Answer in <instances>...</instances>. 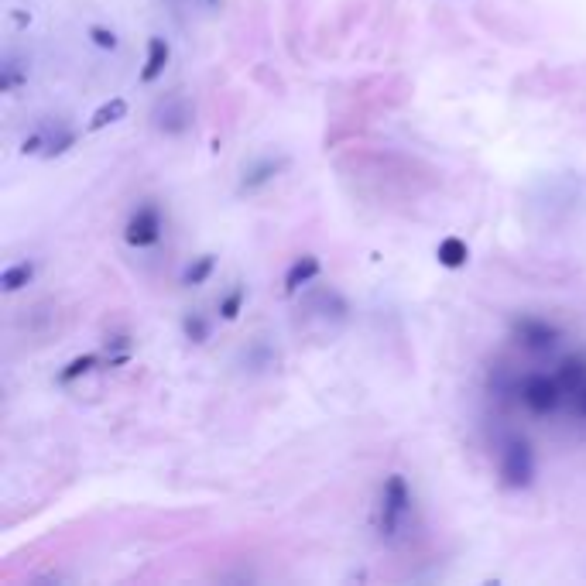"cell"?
<instances>
[{"label": "cell", "mask_w": 586, "mask_h": 586, "mask_svg": "<svg viewBox=\"0 0 586 586\" xmlns=\"http://www.w3.org/2000/svg\"><path fill=\"white\" fill-rule=\"evenodd\" d=\"M412 508L415 501L408 491V480L401 473H391L381 484V497H377V535L384 542H398L412 521Z\"/></svg>", "instance_id": "6da1fadb"}, {"label": "cell", "mask_w": 586, "mask_h": 586, "mask_svg": "<svg viewBox=\"0 0 586 586\" xmlns=\"http://www.w3.org/2000/svg\"><path fill=\"white\" fill-rule=\"evenodd\" d=\"M497 473H501V484L508 487V491H528V487L535 484V449L528 439H508L501 449V463H497Z\"/></svg>", "instance_id": "7a4b0ae2"}, {"label": "cell", "mask_w": 586, "mask_h": 586, "mask_svg": "<svg viewBox=\"0 0 586 586\" xmlns=\"http://www.w3.org/2000/svg\"><path fill=\"white\" fill-rule=\"evenodd\" d=\"M518 398L532 415H552V412H559L566 391H563V384H559L556 374L549 377V374L535 371V374H525L518 381Z\"/></svg>", "instance_id": "3957f363"}, {"label": "cell", "mask_w": 586, "mask_h": 586, "mask_svg": "<svg viewBox=\"0 0 586 586\" xmlns=\"http://www.w3.org/2000/svg\"><path fill=\"white\" fill-rule=\"evenodd\" d=\"M511 336L521 343L525 350L532 353H549L556 350V343L563 340V329L556 323H549V319H539V316H521L511 323Z\"/></svg>", "instance_id": "277c9868"}, {"label": "cell", "mask_w": 586, "mask_h": 586, "mask_svg": "<svg viewBox=\"0 0 586 586\" xmlns=\"http://www.w3.org/2000/svg\"><path fill=\"white\" fill-rule=\"evenodd\" d=\"M162 230H165L162 210H158L155 203H144V206H138V210L131 213V220H127L124 240L141 251V247H155L158 240H162Z\"/></svg>", "instance_id": "5b68a950"}, {"label": "cell", "mask_w": 586, "mask_h": 586, "mask_svg": "<svg viewBox=\"0 0 586 586\" xmlns=\"http://www.w3.org/2000/svg\"><path fill=\"white\" fill-rule=\"evenodd\" d=\"M76 144V131H69L66 124H42L31 138H24L21 151L24 155H42V158H55L66 155V151Z\"/></svg>", "instance_id": "8992f818"}, {"label": "cell", "mask_w": 586, "mask_h": 586, "mask_svg": "<svg viewBox=\"0 0 586 586\" xmlns=\"http://www.w3.org/2000/svg\"><path fill=\"white\" fill-rule=\"evenodd\" d=\"M288 168V155H264V158H254L251 165L244 168V175H240V186L237 192H261L264 186H271V182L278 179Z\"/></svg>", "instance_id": "52a82bcc"}, {"label": "cell", "mask_w": 586, "mask_h": 586, "mask_svg": "<svg viewBox=\"0 0 586 586\" xmlns=\"http://www.w3.org/2000/svg\"><path fill=\"white\" fill-rule=\"evenodd\" d=\"M189 120H192V110L182 96H168L162 107L155 110V127L165 134H182L189 127Z\"/></svg>", "instance_id": "ba28073f"}, {"label": "cell", "mask_w": 586, "mask_h": 586, "mask_svg": "<svg viewBox=\"0 0 586 586\" xmlns=\"http://www.w3.org/2000/svg\"><path fill=\"white\" fill-rule=\"evenodd\" d=\"M319 271H323V264H319L316 254H302V258H295V261H292V268L285 271V292H288V295L302 292L305 285L316 282Z\"/></svg>", "instance_id": "9c48e42d"}, {"label": "cell", "mask_w": 586, "mask_h": 586, "mask_svg": "<svg viewBox=\"0 0 586 586\" xmlns=\"http://www.w3.org/2000/svg\"><path fill=\"white\" fill-rule=\"evenodd\" d=\"M305 305L316 309V316H323V319H347V312H350L347 299H343L336 288H319V292H309L305 295Z\"/></svg>", "instance_id": "30bf717a"}, {"label": "cell", "mask_w": 586, "mask_h": 586, "mask_svg": "<svg viewBox=\"0 0 586 586\" xmlns=\"http://www.w3.org/2000/svg\"><path fill=\"white\" fill-rule=\"evenodd\" d=\"M168 59H172V45L165 38H148V59H144L141 69V83H158L168 69Z\"/></svg>", "instance_id": "8fae6325"}, {"label": "cell", "mask_w": 586, "mask_h": 586, "mask_svg": "<svg viewBox=\"0 0 586 586\" xmlns=\"http://www.w3.org/2000/svg\"><path fill=\"white\" fill-rule=\"evenodd\" d=\"M559 384H563V391L566 395H576V391L586 384V357L583 353H573V357H566L563 364H559Z\"/></svg>", "instance_id": "7c38bea8"}, {"label": "cell", "mask_w": 586, "mask_h": 586, "mask_svg": "<svg viewBox=\"0 0 586 586\" xmlns=\"http://www.w3.org/2000/svg\"><path fill=\"white\" fill-rule=\"evenodd\" d=\"M100 364H110L114 367V357H100V353H83V357H76V360H69L66 367L59 371V384H72V381H79V377H86V374H93Z\"/></svg>", "instance_id": "4fadbf2b"}, {"label": "cell", "mask_w": 586, "mask_h": 586, "mask_svg": "<svg viewBox=\"0 0 586 586\" xmlns=\"http://www.w3.org/2000/svg\"><path fill=\"white\" fill-rule=\"evenodd\" d=\"M436 261L443 264V268H463V264L470 261V247L463 244L460 237H446V240H439V247H436Z\"/></svg>", "instance_id": "5bb4252c"}, {"label": "cell", "mask_w": 586, "mask_h": 586, "mask_svg": "<svg viewBox=\"0 0 586 586\" xmlns=\"http://www.w3.org/2000/svg\"><path fill=\"white\" fill-rule=\"evenodd\" d=\"M28 79V62L18 59L14 52L4 55V66H0V90L4 93H14L18 86Z\"/></svg>", "instance_id": "9a60e30c"}, {"label": "cell", "mask_w": 586, "mask_h": 586, "mask_svg": "<svg viewBox=\"0 0 586 586\" xmlns=\"http://www.w3.org/2000/svg\"><path fill=\"white\" fill-rule=\"evenodd\" d=\"M124 117H127V100H124V96H114V100H107L90 117V131H103V127L117 124V120H124Z\"/></svg>", "instance_id": "2e32d148"}, {"label": "cell", "mask_w": 586, "mask_h": 586, "mask_svg": "<svg viewBox=\"0 0 586 586\" xmlns=\"http://www.w3.org/2000/svg\"><path fill=\"white\" fill-rule=\"evenodd\" d=\"M31 278H35V264L18 261V264H11L4 275H0V288H4V292H21V288L28 285Z\"/></svg>", "instance_id": "e0dca14e"}, {"label": "cell", "mask_w": 586, "mask_h": 586, "mask_svg": "<svg viewBox=\"0 0 586 586\" xmlns=\"http://www.w3.org/2000/svg\"><path fill=\"white\" fill-rule=\"evenodd\" d=\"M213 268H216L213 254H199V258L192 261L186 271H182V285H186V288H199V285L206 282V278L213 275Z\"/></svg>", "instance_id": "ac0fdd59"}, {"label": "cell", "mask_w": 586, "mask_h": 586, "mask_svg": "<svg viewBox=\"0 0 586 586\" xmlns=\"http://www.w3.org/2000/svg\"><path fill=\"white\" fill-rule=\"evenodd\" d=\"M182 333H186V340L192 343H206L210 340V323H206L199 312H189V316L182 319Z\"/></svg>", "instance_id": "d6986e66"}, {"label": "cell", "mask_w": 586, "mask_h": 586, "mask_svg": "<svg viewBox=\"0 0 586 586\" xmlns=\"http://www.w3.org/2000/svg\"><path fill=\"white\" fill-rule=\"evenodd\" d=\"M244 299H247V288L244 285H237L230 295H223L220 299V316L223 319H237L240 316V309H244Z\"/></svg>", "instance_id": "ffe728a7"}, {"label": "cell", "mask_w": 586, "mask_h": 586, "mask_svg": "<svg viewBox=\"0 0 586 586\" xmlns=\"http://www.w3.org/2000/svg\"><path fill=\"white\" fill-rule=\"evenodd\" d=\"M90 38L100 48H110V52L117 48V35H114V31H107V28H90Z\"/></svg>", "instance_id": "44dd1931"}, {"label": "cell", "mask_w": 586, "mask_h": 586, "mask_svg": "<svg viewBox=\"0 0 586 586\" xmlns=\"http://www.w3.org/2000/svg\"><path fill=\"white\" fill-rule=\"evenodd\" d=\"M573 401H576V415H580V419H586V384H583L580 391H576Z\"/></svg>", "instance_id": "7402d4cb"}, {"label": "cell", "mask_w": 586, "mask_h": 586, "mask_svg": "<svg viewBox=\"0 0 586 586\" xmlns=\"http://www.w3.org/2000/svg\"><path fill=\"white\" fill-rule=\"evenodd\" d=\"M206 4H210V7H220V4H223V0H206Z\"/></svg>", "instance_id": "603a6c76"}]
</instances>
